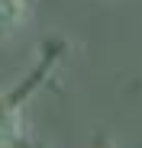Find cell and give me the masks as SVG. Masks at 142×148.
I'll return each mask as SVG.
<instances>
[{
    "label": "cell",
    "instance_id": "1",
    "mask_svg": "<svg viewBox=\"0 0 142 148\" xmlns=\"http://www.w3.org/2000/svg\"><path fill=\"white\" fill-rule=\"evenodd\" d=\"M68 52L65 39H49L39 48V58L32 64L29 74L0 93V148H29V132H26V106L32 103V97L45 87V81L55 74V68L61 64Z\"/></svg>",
    "mask_w": 142,
    "mask_h": 148
},
{
    "label": "cell",
    "instance_id": "2",
    "mask_svg": "<svg viewBox=\"0 0 142 148\" xmlns=\"http://www.w3.org/2000/svg\"><path fill=\"white\" fill-rule=\"evenodd\" d=\"M26 13H29L26 0H0V39L13 36L26 23Z\"/></svg>",
    "mask_w": 142,
    "mask_h": 148
}]
</instances>
